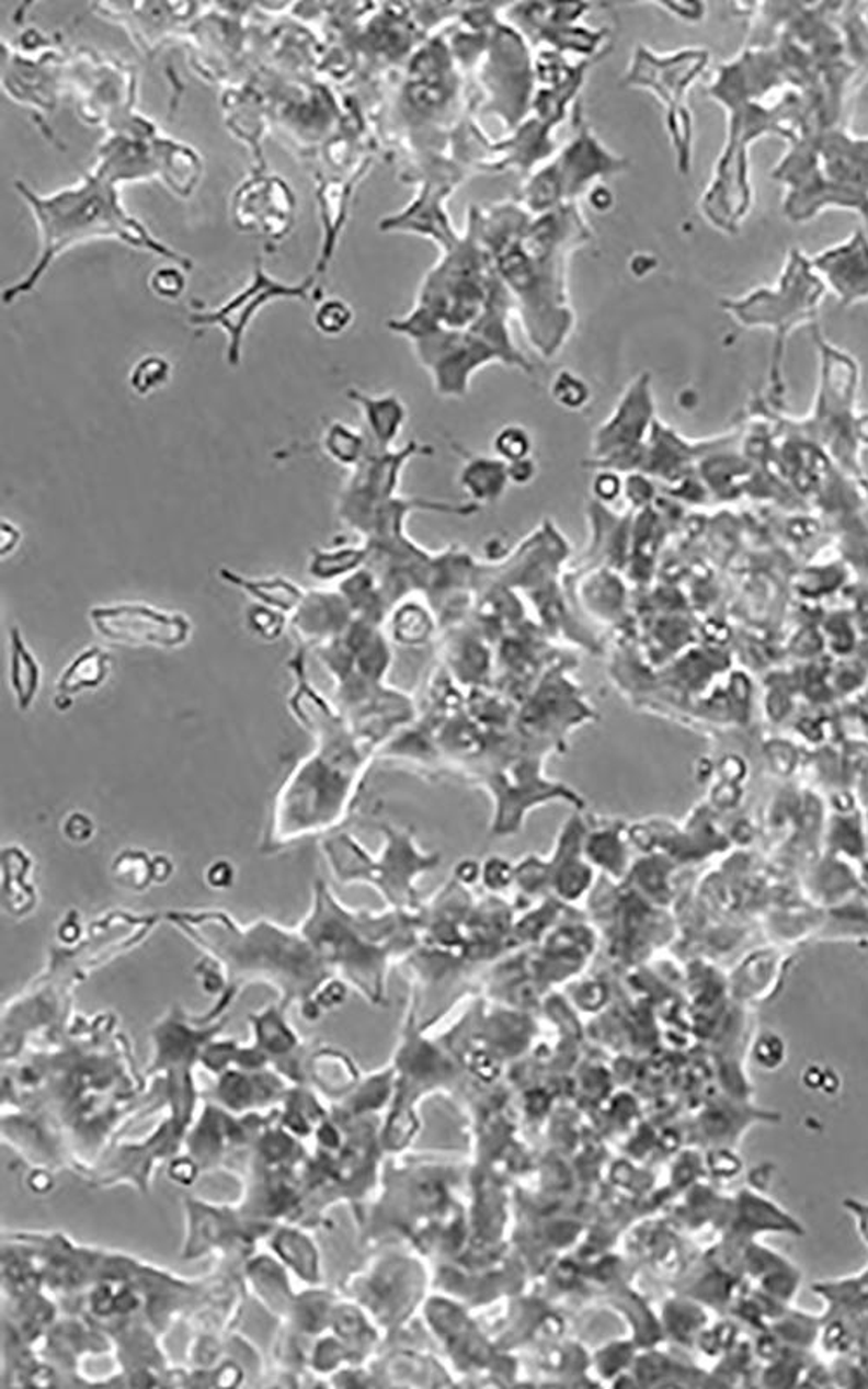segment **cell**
I'll return each mask as SVG.
<instances>
[{
  "label": "cell",
  "instance_id": "cell-30",
  "mask_svg": "<svg viewBox=\"0 0 868 1389\" xmlns=\"http://www.w3.org/2000/svg\"><path fill=\"white\" fill-rule=\"evenodd\" d=\"M507 475H510V481H513V483L528 485L537 475V466H535L532 457L530 459L519 460V463L507 464Z\"/></svg>",
  "mask_w": 868,
  "mask_h": 1389
},
{
  "label": "cell",
  "instance_id": "cell-4",
  "mask_svg": "<svg viewBox=\"0 0 868 1389\" xmlns=\"http://www.w3.org/2000/svg\"><path fill=\"white\" fill-rule=\"evenodd\" d=\"M297 927L332 977L338 975L374 995L379 993L389 960L406 954L415 942L418 921L409 910L374 914L347 909L323 880H317L311 907Z\"/></svg>",
  "mask_w": 868,
  "mask_h": 1389
},
{
  "label": "cell",
  "instance_id": "cell-22",
  "mask_svg": "<svg viewBox=\"0 0 868 1389\" xmlns=\"http://www.w3.org/2000/svg\"><path fill=\"white\" fill-rule=\"evenodd\" d=\"M171 376L172 365L168 360L159 355H148L130 368V389L139 397H147L168 385Z\"/></svg>",
  "mask_w": 868,
  "mask_h": 1389
},
{
  "label": "cell",
  "instance_id": "cell-26",
  "mask_svg": "<svg viewBox=\"0 0 868 1389\" xmlns=\"http://www.w3.org/2000/svg\"><path fill=\"white\" fill-rule=\"evenodd\" d=\"M315 326L326 335L343 334L353 321V311L341 299H329L315 311Z\"/></svg>",
  "mask_w": 868,
  "mask_h": 1389
},
{
  "label": "cell",
  "instance_id": "cell-21",
  "mask_svg": "<svg viewBox=\"0 0 868 1389\" xmlns=\"http://www.w3.org/2000/svg\"><path fill=\"white\" fill-rule=\"evenodd\" d=\"M113 876L124 888L142 891L157 880L155 879V859L148 858L147 853L133 852V850L121 853L113 862Z\"/></svg>",
  "mask_w": 868,
  "mask_h": 1389
},
{
  "label": "cell",
  "instance_id": "cell-29",
  "mask_svg": "<svg viewBox=\"0 0 868 1389\" xmlns=\"http://www.w3.org/2000/svg\"><path fill=\"white\" fill-rule=\"evenodd\" d=\"M89 822H91V820H89L85 815L73 813L70 818H68L67 823H65V832H67V835L71 839V841H76V843H84V841H88V839L92 835V827H84V829H82V826H88Z\"/></svg>",
  "mask_w": 868,
  "mask_h": 1389
},
{
  "label": "cell",
  "instance_id": "cell-32",
  "mask_svg": "<svg viewBox=\"0 0 868 1389\" xmlns=\"http://www.w3.org/2000/svg\"><path fill=\"white\" fill-rule=\"evenodd\" d=\"M213 868L217 873V879H214L210 886H214V888H228V886H231V880H233V868H231V865L226 864V862H217L216 865H213Z\"/></svg>",
  "mask_w": 868,
  "mask_h": 1389
},
{
  "label": "cell",
  "instance_id": "cell-7",
  "mask_svg": "<svg viewBox=\"0 0 868 1389\" xmlns=\"http://www.w3.org/2000/svg\"><path fill=\"white\" fill-rule=\"evenodd\" d=\"M823 291L825 284L814 273L811 261L793 251L775 291L760 288L743 299L728 300L724 308L745 326L773 327L781 341L792 327L814 317Z\"/></svg>",
  "mask_w": 868,
  "mask_h": 1389
},
{
  "label": "cell",
  "instance_id": "cell-6",
  "mask_svg": "<svg viewBox=\"0 0 868 1389\" xmlns=\"http://www.w3.org/2000/svg\"><path fill=\"white\" fill-rule=\"evenodd\" d=\"M386 846L379 858L359 846L355 838L344 832L326 835L322 852L327 864L341 885L367 883L374 886L398 910H412V877L419 873V858L413 855L412 839L397 829L385 827Z\"/></svg>",
  "mask_w": 868,
  "mask_h": 1389
},
{
  "label": "cell",
  "instance_id": "cell-27",
  "mask_svg": "<svg viewBox=\"0 0 868 1389\" xmlns=\"http://www.w3.org/2000/svg\"><path fill=\"white\" fill-rule=\"evenodd\" d=\"M150 288L162 299H178L186 288V278L175 266H162L150 276Z\"/></svg>",
  "mask_w": 868,
  "mask_h": 1389
},
{
  "label": "cell",
  "instance_id": "cell-24",
  "mask_svg": "<svg viewBox=\"0 0 868 1389\" xmlns=\"http://www.w3.org/2000/svg\"><path fill=\"white\" fill-rule=\"evenodd\" d=\"M551 395L561 409L581 410L591 400V389L582 377L573 372L561 371L551 385Z\"/></svg>",
  "mask_w": 868,
  "mask_h": 1389
},
{
  "label": "cell",
  "instance_id": "cell-16",
  "mask_svg": "<svg viewBox=\"0 0 868 1389\" xmlns=\"http://www.w3.org/2000/svg\"><path fill=\"white\" fill-rule=\"evenodd\" d=\"M43 671L34 651L30 650L22 630H9V683L13 688L20 710H28L41 688Z\"/></svg>",
  "mask_w": 868,
  "mask_h": 1389
},
{
  "label": "cell",
  "instance_id": "cell-18",
  "mask_svg": "<svg viewBox=\"0 0 868 1389\" xmlns=\"http://www.w3.org/2000/svg\"><path fill=\"white\" fill-rule=\"evenodd\" d=\"M368 559V547H330L313 549L309 558L308 572L320 582L347 579L358 572L359 567Z\"/></svg>",
  "mask_w": 868,
  "mask_h": 1389
},
{
  "label": "cell",
  "instance_id": "cell-15",
  "mask_svg": "<svg viewBox=\"0 0 868 1389\" xmlns=\"http://www.w3.org/2000/svg\"><path fill=\"white\" fill-rule=\"evenodd\" d=\"M347 398L359 407L367 422L372 439L379 448H389L406 424L407 410L397 395L368 397L358 389H350Z\"/></svg>",
  "mask_w": 868,
  "mask_h": 1389
},
{
  "label": "cell",
  "instance_id": "cell-13",
  "mask_svg": "<svg viewBox=\"0 0 868 1389\" xmlns=\"http://www.w3.org/2000/svg\"><path fill=\"white\" fill-rule=\"evenodd\" d=\"M219 579L231 588L239 589L247 596H251L258 605L270 606V608L278 610L282 614L294 615L296 610L301 606L305 601L306 593L301 585H297L290 579L285 577H247L242 573L235 572L231 568L221 567L217 572Z\"/></svg>",
  "mask_w": 868,
  "mask_h": 1389
},
{
  "label": "cell",
  "instance_id": "cell-19",
  "mask_svg": "<svg viewBox=\"0 0 868 1389\" xmlns=\"http://www.w3.org/2000/svg\"><path fill=\"white\" fill-rule=\"evenodd\" d=\"M323 448L334 463L355 469L367 454V440L344 422H330L323 434Z\"/></svg>",
  "mask_w": 868,
  "mask_h": 1389
},
{
  "label": "cell",
  "instance_id": "cell-17",
  "mask_svg": "<svg viewBox=\"0 0 868 1389\" xmlns=\"http://www.w3.org/2000/svg\"><path fill=\"white\" fill-rule=\"evenodd\" d=\"M459 480L464 492H468L478 502L498 501L504 493L505 485L510 483L507 464L501 459L477 457L464 466Z\"/></svg>",
  "mask_w": 868,
  "mask_h": 1389
},
{
  "label": "cell",
  "instance_id": "cell-20",
  "mask_svg": "<svg viewBox=\"0 0 868 1389\" xmlns=\"http://www.w3.org/2000/svg\"><path fill=\"white\" fill-rule=\"evenodd\" d=\"M433 627L430 612L419 603H403L391 617L392 638L407 647L426 642L433 635Z\"/></svg>",
  "mask_w": 868,
  "mask_h": 1389
},
{
  "label": "cell",
  "instance_id": "cell-23",
  "mask_svg": "<svg viewBox=\"0 0 868 1389\" xmlns=\"http://www.w3.org/2000/svg\"><path fill=\"white\" fill-rule=\"evenodd\" d=\"M493 451L498 454V459L505 464L519 463V460L530 459L532 451H534V440L532 434L519 426V424H510L502 428L492 442Z\"/></svg>",
  "mask_w": 868,
  "mask_h": 1389
},
{
  "label": "cell",
  "instance_id": "cell-2",
  "mask_svg": "<svg viewBox=\"0 0 868 1389\" xmlns=\"http://www.w3.org/2000/svg\"><path fill=\"white\" fill-rule=\"evenodd\" d=\"M163 919L184 938L201 948L225 978L239 989L249 981H264L287 999L311 998L332 975L315 954L299 927L272 919L242 924L225 910H169Z\"/></svg>",
  "mask_w": 868,
  "mask_h": 1389
},
{
  "label": "cell",
  "instance_id": "cell-14",
  "mask_svg": "<svg viewBox=\"0 0 868 1389\" xmlns=\"http://www.w3.org/2000/svg\"><path fill=\"white\" fill-rule=\"evenodd\" d=\"M113 659L105 648L89 647L68 663L56 681V707L65 710L76 695L98 690L108 680Z\"/></svg>",
  "mask_w": 868,
  "mask_h": 1389
},
{
  "label": "cell",
  "instance_id": "cell-1",
  "mask_svg": "<svg viewBox=\"0 0 868 1389\" xmlns=\"http://www.w3.org/2000/svg\"><path fill=\"white\" fill-rule=\"evenodd\" d=\"M294 686L288 709L308 731L313 749L288 773L273 801L261 852L276 855L309 838L334 834L350 818L376 748L359 739L334 702L315 688L308 648L288 660Z\"/></svg>",
  "mask_w": 868,
  "mask_h": 1389
},
{
  "label": "cell",
  "instance_id": "cell-8",
  "mask_svg": "<svg viewBox=\"0 0 868 1389\" xmlns=\"http://www.w3.org/2000/svg\"><path fill=\"white\" fill-rule=\"evenodd\" d=\"M96 635L121 647L175 650L192 638V621L181 612L145 603H115L89 610Z\"/></svg>",
  "mask_w": 868,
  "mask_h": 1389
},
{
  "label": "cell",
  "instance_id": "cell-28",
  "mask_svg": "<svg viewBox=\"0 0 868 1389\" xmlns=\"http://www.w3.org/2000/svg\"><path fill=\"white\" fill-rule=\"evenodd\" d=\"M620 490H623V483L617 475H599V478L594 481V492L602 501H615Z\"/></svg>",
  "mask_w": 868,
  "mask_h": 1389
},
{
  "label": "cell",
  "instance_id": "cell-9",
  "mask_svg": "<svg viewBox=\"0 0 868 1389\" xmlns=\"http://www.w3.org/2000/svg\"><path fill=\"white\" fill-rule=\"evenodd\" d=\"M311 284H313V278L306 280L301 285L282 284L267 275L261 261H258L251 284L240 291L237 296L231 297L221 308L193 314L190 317V323L196 327H221L228 338L226 362L231 367H239L242 362L243 338L255 315L260 314V309L267 303L284 299V297L306 299Z\"/></svg>",
  "mask_w": 868,
  "mask_h": 1389
},
{
  "label": "cell",
  "instance_id": "cell-31",
  "mask_svg": "<svg viewBox=\"0 0 868 1389\" xmlns=\"http://www.w3.org/2000/svg\"><path fill=\"white\" fill-rule=\"evenodd\" d=\"M20 540H22V532L18 531L13 523L2 522V532H0L2 556L11 555L16 549Z\"/></svg>",
  "mask_w": 868,
  "mask_h": 1389
},
{
  "label": "cell",
  "instance_id": "cell-3",
  "mask_svg": "<svg viewBox=\"0 0 868 1389\" xmlns=\"http://www.w3.org/2000/svg\"><path fill=\"white\" fill-rule=\"evenodd\" d=\"M16 189L28 202L37 221L41 258L23 282L5 288L4 303L30 293L61 252L94 238H115L139 251L153 252L183 267H192L190 259L163 246L124 209L117 183H113L100 169L89 172L79 183L47 196L38 195L20 181Z\"/></svg>",
  "mask_w": 868,
  "mask_h": 1389
},
{
  "label": "cell",
  "instance_id": "cell-5",
  "mask_svg": "<svg viewBox=\"0 0 868 1389\" xmlns=\"http://www.w3.org/2000/svg\"><path fill=\"white\" fill-rule=\"evenodd\" d=\"M813 147L822 153V162L802 138L777 172L792 184L785 205L790 217L808 219L823 205L856 207L868 217V139L832 130L819 136Z\"/></svg>",
  "mask_w": 868,
  "mask_h": 1389
},
{
  "label": "cell",
  "instance_id": "cell-25",
  "mask_svg": "<svg viewBox=\"0 0 868 1389\" xmlns=\"http://www.w3.org/2000/svg\"><path fill=\"white\" fill-rule=\"evenodd\" d=\"M247 629L264 641L281 639L287 627V615L264 605H252L245 614Z\"/></svg>",
  "mask_w": 868,
  "mask_h": 1389
},
{
  "label": "cell",
  "instance_id": "cell-11",
  "mask_svg": "<svg viewBox=\"0 0 868 1389\" xmlns=\"http://www.w3.org/2000/svg\"><path fill=\"white\" fill-rule=\"evenodd\" d=\"M843 305L868 297V240L856 231L843 246L834 247L811 261Z\"/></svg>",
  "mask_w": 868,
  "mask_h": 1389
},
{
  "label": "cell",
  "instance_id": "cell-10",
  "mask_svg": "<svg viewBox=\"0 0 868 1389\" xmlns=\"http://www.w3.org/2000/svg\"><path fill=\"white\" fill-rule=\"evenodd\" d=\"M235 213L243 230L282 235L293 225V192L278 178H260L242 186Z\"/></svg>",
  "mask_w": 868,
  "mask_h": 1389
},
{
  "label": "cell",
  "instance_id": "cell-12",
  "mask_svg": "<svg viewBox=\"0 0 868 1389\" xmlns=\"http://www.w3.org/2000/svg\"><path fill=\"white\" fill-rule=\"evenodd\" d=\"M353 610L339 591H309L290 618V627L301 647L317 648L343 635L351 626Z\"/></svg>",
  "mask_w": 868,
  "mask_h": 1389
}]
</instances>
